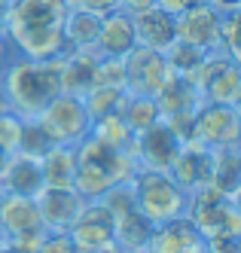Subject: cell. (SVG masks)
<instances>
[{"label":"cell","instance_id":"6da1fadb","mask_svg":"<svg viewBox=\"0 0 241 253\" xmlns=\"http://www.w3.org/2000/svg\"><path fill=\"white\" fill-rule=\"evenodd\" d=\"M64 19L67 3L64 0H12L6 40L22 52V58L52 61L73 52L64 40Z\"/></svg>","mask_w":241,"mask_h":253},{"label":"cell","instance_id":"7a4b0ae2","mask_svg":"<svg viewBox=\"0 0 241 253\" xmlns=\"http://www.w3.org/2000/svg\"><path fill=\"white\" fill-rule=\"evenodd\" d=\"M0 85H3L9 110L18 113L22 119H34L64 92L61 58H52V61L15 58L0 70Z\"/></svg>","mask_w":241,"mask_h":253},{"label":"cell","instance_id":"3957f363","mask_svg":"<svg viewBox=\"0 0 241 253\" xmlns=\"http://www.w3.org/2000/svg\"><path fill=\"white\" fill-rule=\"evenodd\" d=\"M132 183H135V205L150 223L162 226L187 213L190 195L168 177V171H138Z\"/></svg>","mask_w":241,"mask_h":253},{"label":"cell","instance_id":"277c9868","mask_svg":"<svg viewBox=\"0 0 241 253\" xmlns=\"http://www.w3.org/2000/svg\"><path fill=\"white\" fill-rule=\"evenodd\" d=\"M195 143L208 150L241 147V116L226 104H198L195 110Z\"/></svg>","mask_w":241,"mask_h":253},{"label":"cell","instance_id":"5b68a950","mask_svg":"<svg viewBox=\"0 0 241 253\" xmlns=\"http://www.w3.org/2000/svg\"><path fill=\"white\" fill-rule=\"evenodd\" d=\"M37 119H40V125L52 134L55 143H67V147H77L92 128L89 116L83 110V101L77 95H67V92H61Z\"/></svg>","mask_w":241,"mask_h":253},{"label":"cell","instance_id":"8992f818","mask_svg":"<svg viewBox=\"0 0 241 253\" xmlns=\"http://www.w3.org/2000/svg\"><path fill=\"white\" fill-rule=\"evenodd\" d=\"M122 61H125V92L128 95L156 98L165 80L171 77V67L165 61V55L146 46H135Z\"/></svg>","mask_w":241,"mask_h":253},{"label":"cell","instance_id":"52a82bcc","mask_svg":"<svg viewBox=\"0 0 241 253\" xmlns=\"http://www.w3.org/2000/svg\"><path fill=\"white\" fill-rule=\"evenodd\" d=\"M220 15L211 3H195L174 15V37L201 52H220Z\"/></svg>","mask_w":241,"mask_h":253},{"label":"cell","instance_id":"ba28073f","mask_svg":"<svg viewBox=\"0 0 241 253\" xmlns=\"http://www.w3.org/2000/svg\"><path fill=\"white\" fill-rule=\"evenodd\" d=\"M180 147H183V143L174 137V131L159 119L153 128H146L144 134L135 137L132 159H135L138 171H168L171 162L180 153Z\"/></svg>","mask_w":241,"mask_h":253},{"label":"cell","instance_id":"9c48e42d","mask_svg":"<svg viewBox=\"0 0 241 253\" xmlns=\"http://www.w3.org/2000/svg\"><path fill=\"white\" fill-rule=\"evenodd\" d=\"M37 208H40V220L46 232H70V226L80 220V213L86 208V198L77 189H55L43 186L37 195Z\"/></svg>","mask_w":241,"mask_h":253},{"label":"cell","instance_id":"30bf717a","mask_svg":"<svg viewBox=\"0 0 241 253\" xmlns=\"http://www.w3.org/2000/svg\"><path fill=\"white\" fill-rule=\"evenodd\" d=\"M168 177L183 189V192H193L198 186H205L214 180V150L201 147V143H183L177 159L171 162Z\"/></svg>","mask_w":241,"mask_h":253},{"label":"cell","instance_id":"8fae6325","mask_svg":"<svg viewBox=\"0 0 241 253\" xmlns=\"http://www.w3.org/2000/svg\"><path fill=\"white\" fill-rule=\"evenodd\" d=\"M113 216L110 211L101 205V202H86L80 220L70 226V241L77 244V253H86V250H95V247H104L113 241Z\"/></svg>","mask_w":241,"mask_h":253},{"label":"cell","instance_id":"7c38bea8","mask_svg":"<svg viewBox=\"0 0 241 253\" xmlns=\"http://www.w3.org/2000/svg\"><path fill=\"white\" fill-rule=\"evenodd\" d=\"M135 46H138V37H135L132 15L122 12V9L104 15L98 40H95V52H98V55L101 58H125Z\"/></svg>","mask_w":241,"mask_h":253},{"label":"cell","instance_id":"4fadbf2b","mask_svg":"<svg viewBox=\"0 0 241 253\" xmlns=\"http://www.w3.org/2000/svg\"><path fill=\"white\" fill-rule=\"evenodd\" d=\"M193 247H201V235L193 226L190 216L183 213L180 220H171V223L156 226L144 250H150V253H187Z\"/></svg>","mask_w":241,"mask_h":253},{"label":"cell","instance_id":"5bb4252c","mask_svg":"<svg viewBox=\"0 0 241 253\" xmlns=\"http://www.w3.org/2000/svg\"><path fill=\"white\" fill-rule=\"evenodd\" d=\"M132 22H135L138 46L165 52V49L177 40L174 37V15H168V12L159 9V6H150V9H144V12H135Z\"/></svg>","mask_w":241,"mask_h":253},{"label":"cell","instance_id":"9a60e30c","mask_svg":"<svg viewBox=\"0 0 241 253\" xmlns=\"http://www.w3.org/2000/svg\"><path fill=\"white\" fill-rule=\"evenodd\" d=\"M31 229H46L40 220L37 198L3 192V202H0V232H3V238H12V235L31 232Z\"/></svg>","mask_w":241,"mask_h":253},{"label":"cell","instance_id":"2e32d148","mask_svg":"<svg viewBox=\"0 0 241 253\" xmlns=\"http://www.w3.org/2000/svg\"><path fill=\"white\" fill-rule=\"evenodd\" d=\"M0 186H3V192H12V195L37 198V195H40V189L46 186V183H43L40 159L25 156V153L9 156V165H6V171H3V180H0Z\"/></svg>","mask_w":241,"mask_h":253},{"label":"cell","instance_id":"e0dca14e","mask_svg":"<svg viewBox=\"0 0 241 253\" xmlns=\"http://www.w3.org/2000/svg\"><path fill=\"white\" fill-rule=\"evenodd\" d=\"M98 52L95 49H73L67 55H61V88L67 95L83 98L92 88V74L98 64Z\"/></svg>","mask_w":241,"mask_h":253},{"label":"cell","instance_id":"ac0fdd59","mask_svg":"<svg viewBox=\"0 0 241 253\" xmlns=\"http://www.w3.org/2000/svg\"><path fill=\"white\" fill-rule=\"evenodd\" d=\"M153 101H156L159 113H162V119H165V116H171V113L195 110V107L201 104V95L195 92V85L183 77V74H174V70H171V77L165 80V85L156 92Z\"/></svg>","mask_w":241,"mask_h":253},{"label":"cell","instance_id":"d6986e66","mask_svg":"<svg viewBox=\"0 0 241 253\" xmlns=\"http://www.w3.org/2000/svg\"><path fill=\"white\" fill-rule=\"evenodd\" d=\"M40 168H43V183L46 186L70 189L73 174H77V153H73V147H67V143H58V147H52L40 159Z\"/></svg>","mask_w":241,"mask_h":253},{"label":"cell","instance_id":"ffe728a7","mask_svg":"<svg viewBox=\"0 0 241 253\" xmlns=\"http://www.w3.org/2000/svg\"><path fill=\"white\" fill-rule=\"evenodd\" d=\"M153 229H156V223H150V220H146V216L135 208V211H128L125 216H119V220L113 223V241H116L125 253H138V250L146 247Z\"/></svg>","mask_w":241,"mask_h":253},{"label":"cell","instance_id":"44dd1931","mask_svg":"<svg viewBox=\"0 0 241 253\" xmlns=\"http://www.w3.org/2000/svg\"><path fill=\"white\" fill-rule=\"evenodd\" d=\"M101 19L104 15L95 12H83V9H67L64 19V40L70 49H95L98 31H101Z\"/></svg>","mask_w":241,"mask_h":253},{"label":"cell","instance_id":"7402d4cb","mask_svg":"<svg viewBox=\"0 0 241 253\" xmlns=\"http://www.w3.org/2000/svg\"><path fill=\"white\" fill-rule=\"evenodd\" d=\"M125 98H128L125 88H101V85L89 88V92L80 98L83 101V110L89 116V125L98 122V119H104V116H122Z\"/></svg>","mask_w":241,"mask_h":253},{"label":"cell","instance_id":"603a6c76","mask_svg":"<svg viewBox=\"0 0 241 253\" xmlns=\"http://www.w3.org/2000/svg\"><path fill=\"white\" fill-rule=\"evenodd\" d=\"M211 183L223 195H235L241 189V147L214 150V180Z\"/></svg>","mask_w":241,"mask_h":253},{"label":"cell","instance_id":"cb8c5ba5","mask_svg":"<svg viewBox=\"0 0 241 253\" xmlns=\"http://www.w3.org/2000/svg\"><path fill=\"white\" fill-rule=\"evenodd\" d=\"M89 134L95 137V140H101V143H107V147H113V150H119V153H128V156H132L135 134H132V128L125 125L122 116H104V119H98V122H92Z\"/></svg>","mask_w":241,"mask_h":253},{"label":"cell","instance_id":"d4e9b609","mask_svg":"<svg viewBox=\"0 0 241 253\" xmlns=\"http://www.w3.org/2000/svg\"><path fill=\"white\" fill-rule=\"evenodd\" d=\"M122 119L125 125L132 128V134H144L146 128H153V125L162 119L159 113V107L153 98H144V95H128L125 98V107H122Z\"/></svg>","mask_w":241,"mask_h":253},{"label":"cell","instance_id":"484cf974","mask_svg":"<svg viewBox=\"0 0 241 253\" xmlns=\"http://www.w3.org/2000/svg\"><path fill=\"white\" fill-rule=\"evenodd\" d=\"M52 147H58V143L52 140V134L40 125V119H25V128H22V147H18V153L25 156H34V159H43Z\"/></svg>","mask_w":241,"mask_h":253},{"label":"cell","instance_id":"4316f807","mask_svg":"<svg viewBox=\"0 0 241 253\" xmlns=\"http://www.w3.org/2000/svg\"><path fill=\"white\" fill-rule=\"evenodd\" d=\"M162 55H165V61H168V67L174 70V74H183V77H187L190 70H195L201 61H205V55H211V52H201V49H195V46H190V43L174 40L168 49L162 52Z\"/></svg>","mask_w":241,"mask_h":253},{"label":"cell","instance_id":"83f0119b","mask_svg":"<svg viewBox=\"0 0 241 253\" xmlns=\"http://www.w3.org/2000/svg\"><path fill=\"white\" fill-rule=\"evenodd\" d=\"M98 202L110 211V216L113 220H119V216H125L128 211H135L138 205H135V183L132 180H119V183H113L110 186Z\"/></svg>","mask_w":241,"mask_h":253},{"label":"cell","instance_id":"f1b7e54d","mask_svg":"<svg viewBox=\"0 0 241 253\" xmlns=\"http://www.w3.org/2000/svg\"><path fill=\"white\" fill-rule=\"evenodd\" d=\"M220 52L241 67V12H229L220 22Z\"/></svg>","mask_w":241,"mask_h":253},{"label":"cell","instance_id":"f546056e","mask_svg":"<svg viewBox=\"0 0 241 253\" xmlns=\"http://www.w3.org/2000/svg\"><path fill=\"white\" fill-rule=\"evenodd\" d=\"M125 88V61L122 58H98L95 74H92V88Z\"/></svg>","mask_w":241,"mask_h":253},{"label":"cell","instance_id":"4dcf8cb0","mask_svg":"<svg viewBox=\"0 0 241 253\" xmlns=\"http://www.w3.org/2000/svg\"><path fill=\"white\" fill-rule=\"evenodd\" d=\"M22 128H25V119L18 113H12V110L0 113V150L15 156L18 147H22Z\"/></svg>","mask_w":241,"mask_h":253},{"label":"cell","instance_id":"1f68e13d","mask_svg":"<svg viewBox=\"0 0 241 253\" xmlns=\"http://www.w3.org/2000/svg\"><path fill=\"white\" fill-rule=\"evenodd\" d=\"M198 110V107H195ZM195 110H183V113H171L165 116L162 122L174 131V137L180 143H195Z\"/></svg>","mask_w":241,"mask_h":253},{"label":"cell","instance_id":"d6a6232c","mask_svg":"<svg viewBox=\"0 0 241 253\" xmlns=\"http://www.w3.org/2000/svg\"><path fill=\"white\" fill-rule=\"evenodd\" d=\"M37 253H77V244L70 241L67 232H46Z\"/></svg>","mask_w":241,"mask_h":253},{"label":"cell","instance_id":"836d02e7","mask_svg":"<svg viewBox=\"0 0 241 253\" xmlns=\"http://www.w3.org/2000/svg\"><path fill=\"white\" fill-rule=\"evenodd\" d=\"M67 9H83V12H95V15H110L119 9V0H64Z\"/></svg>","mask_w":241,"mask_h":253},{"label":"cell","instance_id":"e575fe53","mask_svg":"<svg viewBox=\"0 0 241 253\" xmlns=\"http://www.w3.org/2000/svg\"><path fill=\"white\" fill-rule=\"evenodd\" d=\"M201 250L205 253H241V238H232V235H211V238L201 241Z\"/></svg>","mask_w":241,"mask_h":253},{"label":"cell","instance_id":"d590c367","mask_svg":"<svg viewBox=\"0 0 241 253\" xmlns=\"http://www.w3.org/2000/svg\"><path fill=\"white\" fill-rule=\"evenodd\" d=\"M43 235H46V229H31V232L12 235V238H6V241L15 244V247H22V250H28V253H37V247H40V241H43Z\"/></svg>","mask_w":241,"mask_h":253},{"label":"cell","instance_id":"8d00e7d4","mask_svg":"<svg viewBox=\"0 0 241 253\" xmlns=\"http://www.w3.org/2000/svg\"><path fill=\"white\" fill-rule=\"evenodd\" d=\"M195 3H208V0H156V6L165 9L168 15H180L183 9H190V6H195Z\"/></svg>","mask_w":241,"mask_h":253},{"label":"cell","instance_id":"74e56055","mask_svg":"<svg viewBox=\"0 0 241 253\" xmlns=\"http://www.w3.org/2000/svg\"><path fill=\"white\" fill-rule=\"evenodd\" d=\"M150 6H156V0H119V9L128 12V15L144 12V9H150Z\"/></svg>","mask_w":241,"mask_h":253},{"label":"cell","instance_id":"f35d334b","mask_svg":"<svg viewBox=\"0 0 241 253\" xmlns=\"http://www.w3.org/2000/svg\"><path fill=\"white\" fill-rule=\"evenodd\" d=\"M9 9H12V0H0V34L6 31V22H9Z\"/></svg>","mask_w":241,"mask_h":253},{"label":"cell","instance_id":"ab89813d","mask_svg":"<svg viewBox=\"0 0 241 253\" xmlns=\"http://www.w3.org/2000/svg\"><path fill=\"white\" fill-rule=\"evenodd\" d=\"M6 64H9V40H6V34H0V70Z\"/></svg>","mask_w":241,"mask_h":253},{"label":"cell","instance_id":"60d3db41","mask_svg":"<svg viewBox=\"0 0 241 253\" xmlns=\"http://www.w3.org/2000/svg\"><path fill=\"white\" fill-rule=\"evenodd\" d=\"M0 253H28V250H22V247H15V244H9V241L3 238V244H0Z\"/></svg>","mask_w":241,"mask_h":253},{"label":"cell","instance_id":"b9f144b4","mask_svg":"<svg viewBox=\"0 0 241 253\" xmlns=\"http://www.w3.org/2000/svg\"><path fill=\"white\" fill-rule=\"evenodd\" d=\"M6 165H9V153H6V150H0V180H3V171H6Z\"/></svg>","mask_w":241,"mask_h":253},{"label":"cell","instance_id":"7bdbcfd3","mask_svg":"<svg viewBox=\"0 0 241 253\" xmlns=\"http://www.w3.org/2000/svg\"><path fill=\"white\" fill-rule=\"evenodd\" d=\"M9 104H6V95H3V85H0V113H6Z\"/></svg>","mask_w":241,"mask_h":253},{"label":"cell","instance_id":"ee69618b","mask_svg":"<svg viewBox=\"0 0 241 253\" xmlns=\"http://www.w3.org/2000/svg\"><path fill=\"white\" fill-rule=\"evenodd\" d=\"M229 198H232V202H235V208H238V211H241V189H238V192H235V195H229Z\"/></svg>","mask_w":241,"mask_h":253},{"label":"cell","instance_id":"f6af8a7d","mask_svg":"<svg viewBox=\"0 0 241 253\" xmlns=\"http://www.w3.org/2000/svg\"><path fill=\"white\" fill-rule=\"evenodd\" d=\"M187 253H205V250H201V247H193V250H187Z\"/></svg>","mask_w":241,"mask_h":253},{"label":"cell","instance_id":"bcb514c9","mask_svg":"<svg viewBox=\"0 0 241 253\" xmlns=\"http://www.w3.org/2000/svg\"><path fill=\"white\" fill-rule=\"evenodd\" d=\"M235 110H238V116H241V98H238V104H235Z\"/></svg>","mask_w":241,"mask_h":253},{"label":"cell","instance_id":"7dc6e473","mask_svg":"<svg viewBox=\"0 0 241 253\" xmlns=\"http://www.w3.org/2000/svg\"><path fill=\"white\" fill-rule=\"evenodd\" d=\"M0 202H3V186H0Z\"/></svg>","mask_w":241,"mask_h":253},{"label":"cell","instance_id":"c3c4849f","mask_svg":"<svg viewBox=\"0 0 241 253\" xmlns=\"http://www.w3.org/2000/svg\"><path fill=\"white\" fill-rule=\"evenodd\" d=\"M0 244H3V232H0Z\"/></svg>","mask_w":241,"mask_h":253},{"label":"cell","instance_id":"681fc988","mask_svg":"<svg viewBox=\"0 0 241 253\" xmlns=\"http://www.w3.org/2000/svg\"><path fill=\"white\" fill-rule=\"evenodd\" d=\"M238 12H241V0H238Z\"/></svg>","mask_w":241,"mask_h":253},{"label":"cell","instance_id":"f907efd6","mask_svg":"<svg viewBox=\"0 0 241 253\" xmlns=\"http://www.w3.org/2000/svg\"><path fill=\"white\" fill-rule=\"evenodd\" d=\"M138 253H150V250H138Z\"/></svg>","mask_w":241,"mask_h":253}]
</instances>
